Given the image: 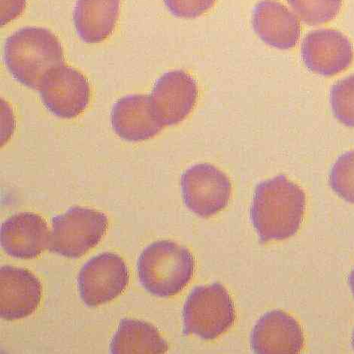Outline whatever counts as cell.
<instances>
[{
	"label": "cell",
	"instance_id": "7402d4cb",
	"mask_svg": "<svg viewBox=\"0 0 354 354\" xmlns=\"http://www.w3.org/2000/svg\"><path fill=\"white\" fill-rule=\"evenodd\" d=\"M28 0H1V26L19 18Z\"/></svg>",
	"mask_w": 354,
	"mask_h": 354
},
{
	"label": "cell",
	"instance_id": "8992f818",
	"mask_svg": "<svg viewBox=\"0 0 354 354\" xmlns=\"http://www.w3.org/2000/svg\"><path fill=\"white\" fill-rule=\"evenodd\" d=\"M181 189L187 208L208 218L225 209L232 193L227 176L209 163L197 164L181 176Z\"/></svg>",
	"mask_w": 354,
	"mask_h": 354
},
{
	"label": "cell",
	"instance_id": "277c9868",
	"mask_svg": "<svg viewBox=\"0 0 354 354\" xmlns=\"http://www.w3.org/2000/svg\"><path fill=\"white\" fill-rule=\"evenodd\" d=\"M184 333L213 340L234 324V304L220 283L195 288L183 308Z\"/></svg>",
	"mask_w": 354,
	"mask_h": 354
},
{
	"label": "cell",
	"instance_id": "4fadbf2b",
	"mask_svg": "<svg viewBox=\"0 0 354 354\" xmlns=\"http://www.w3.org/2000/svg\"><path fill=\"white\" fill-rule=\"evenodd\" d=\"M111 126L116 134L129 142L149 140L164 127L151 97L129 95L118 100L111 110Z\"/></svg>",
	"mask_w": 354,
	"mask_h": 354
},
{
	"label": "cell",
	"instance_id": "9a60e30c",
	"mask_svg": "<svg viewBox=\"0 0 354 354\" xmlns=\"http://www.w3.org/2000/svg\"><path fill=\"white\" fill-rule=\"evenodd\" d=\"M253 28L267 45L281 50L295 47L300 37L297 15L276 0H262L253 11Z\"/></svg>",
	"mask_w": 354,
	"mask_h": 354
},
{
	"label": "cell",
	"instance_id": "52a82bcc",
	"mask_svg": "<svg viewBox=\"0 0 354 354\" xmlns=\"http://www.w3.org/2000/svg\"><path fill=\"white\" fill-rule=\"evenodd\" d=\"M38 91L43 104L60 118L79 116L89 105L88 80L79 71L65 64L50 71Z\"/></svg>",
	"mask_w": 354,
	"mask_h": 354
},
{
	"label": "cell",
	"instance_id": "8fae6325",
	"mask_svg": "<svg viewBox=\"0 0 354 354\" xmlns=\"http://www.w3.org/2000/svg\"><path fill=\"white\" fill-rule=\"evenodd\" d=\"M41 298V284L28 270L11 266L0 269V315L16 321L31 315Z\"/></svg>",
	"mask_w": 354,
	"mask_h": 354
},
{
	"label": "cell",
	"instance_id": "6da1fadb",
	"mask_svg": "<svg viewBox=\"0 0 354 354\" xmlns=\"http://www.w3.org/2000/svg\"><path fill=\"white\" fill-rule=\"evenodd\" d=\"M306 204L304 189L283 175L259 184L250 215L262 243L295 236L304 218Z\"/></svg>",
	"mask_w": 354,
	"mask_h": 354
},
{
	"label": "cell",
	"instance_id": "7c38bea8",
	"mask_svg": "<svg viewBox=\"0 0 354 354\" xmlns=\"http://www.w3.org/2000/svg\"><path fill=\"white\" fill-rule=\"evenodd\" d=\"M304 343V331L297 319L281 310L262 316L250 340L253 351L261 354L299 353Z\"/></svg>",
	"mask_w": 354,
	"mask_h": 354
},
{
	"label": "cell",
	"instance_id": "ba28073f",
	"mask_svg": "<svg viewBox=\"0 0 354 354\" xmlns=\"http://www.w3.org/2000/svg\"><path fill=\"white\" fill-rule=\"evenodd\" d=\"M128 268L122 257L103 253L86 263L77 277V288L82 301L97 307L113 300L126 290Z\"/></svg>",
	"mask_w": 354,
	"mask_h": 354
},
{
	"label": "cell",
	"instance_id": "2e32d148",
	"mask_svg": "<svg viewBox=\"0 0 354 354\" xmlns=\"http://www.w3.org/2000/svg\"><path fill=\"white\" fill-rule=\"evenodd\" d=\"M122 0H77L73 13L75 28L89 44L107 39L113 33Z\"/></svg>",
	"mask_w": 354,
	"mask_h": 354
},
{
	"label": "cell",
	"instance_id": "30bf717a",
	"mask_svg": "<svg viewBox=\"0 0 354 354\" xmlns=\"http://www.w3.org/2000/svg\"><path fill=\"white\" fill-rule=\"evenodd\" d=\"M150 97L163 124L176 125L183 122L194 108L197 84L194 77L183 71H170L155 83Z\"/></svg>",
	"mask_w": 354,
	"mask_h": 354
},
{
	"label": "cell",
	"instance_id": "ffe728a7",
	"mask_svg": "<svg viewBox=\"0 0 354 354\" xmlns=\"http://www.w3.org/2000/svg\"><path fill=\"white\" fill-rule=\"evenodd\" d=\"M330 185L343 200L354 203V150L336 160L330 172Z\"/></svg>",
	"mask_w": 354,
	"mask_h": 354
},
{
	"label": "cell",
	"instance_id": "ac0fdd59",
	"mask_svg": "<svg viewBox=\"0 0 354 354\" xmlns=\"http://www.w3.org/2000/svg\"><path fill=\"white\" fill-rule=\"evenodd\" d=\"M301 21L317 26L331 21L341 10L342 0H287Z\"/></svg>",
	"mask_w": 354,
	"mask_h": 354
},
{
	"label": "cell",
	"instance_id": "e0dca14e",
	"mask_svg": "<svg viewBox=\"0 0 354 354\" xmlns=\"http://www.w3.org/2000/svg\"><path fill=\"white\" fill-rule=\"evenodd\" d=\"M168 349L156 327L134 319H122L110 343L114 354L165 353Z\"/></svg>",
	"mask_w": 354,
	"mask_h": 354
},
{
	"label": "cell",
	"instance_id": "603a6c76",
	"mask_svg": "<svg viewBox=\"0 0 354 354\" xmlns=\"http://www.w3.org/2000/svg\"><path fill=\"white\" fill-rule=\"evenodd\" d=\"M348 283L350 285L351 290L352 291L353 295L354 297V267L351 272L349 277H348Z\"/></svg>",
	"mask_w": 354,
	"mask_h": 354
},
{
	"label": "cell",
	"instance_id": "9c48e42d",
	"mask_svg": "<svg viewBox=\"0 0 354 354\" xmlns=\"http://www.w3.org/2000/svg\"><path fill=\"white\" fill-rule=\"evenodd\" d=\"M301 55L310 71L330 77L350 66L353 50L351 41L341 32L322 29L308 34L302 41Z\"/></svg>",
	"mask_w": 354,
	"mask_h": 354
},
{
	"label": "cell",
	"instance_id": "44dd1931",
	"mask_svg": "<svg viewBox=\"0 0 354 354\" xmlns=\"http://www.w3.org/2000/svg\"><path fill=\"white\" fill-rule=\"evenodd\" d=\"M163 2L177 18L192 19L210 10L216 0H163Z\"/></svg>",
	"mask_w": 354,
	"mask_h": 354
},
{
	"label": "cell",
	"instance_id": "5b68a950",
	"mask_svg": "<svg viewBox=\"0 0 354 354\" xmlns=\"http://www.w3.org/2000/svg\"><path fill=\"white\" fill-rule=\"evenodd\" d=\"M109 225L107 216L97 210L75 206L53 219L50 252L80 258L96 247Z\"/></svg>",
	"mask_w": 354,
	"mask_h": 354
},
{
	"label": "cell",
	"instance_id": "d6986e66",
	"mask_svg": "<svg viewBox=\"0 0 354 354\" xmlns=\"http://www.w3.org/2000/svg\"><path fill=\"white\" fill-rule=\"evenodd\" d=\"M330 102L335 117L344 125L354 127V75L333 86Z\"/></svg>",
	"mask_w": 354,
	"mask_h": 354
},
{
	"label": "cell",
	"instance_id": "3957f363",
	"mask_svg": "<svg viewBox=\"0 0 354 354\" xmlns=\"http://www.w3.org/2000/svg\"><path fill=\"white\" fill-rule=\"evenodd\" d=\"M194 257L189 250L174 241H155L138 259L137 273L142 287L159 297H174L193 278Z\"/></svg>",
	"mask_w": 354,
	"mask_h": 354
},
{
	"label": "cell",
	"instance_id": "cb8c5ba5",
	"mask_svg": "<svg viewBox=\"0 0 354 354\" xmlns=\"http://www.w3.org/2000/svg\"><path fill=\"white\" fill-rule=\"evenodd\" d=\"M352 345H353V348L354 349V331H353V336H352Z\"/></svg>",
	"mask_w": 354,
	"mask_h": 354
},
{
	"label": "cell",
	"instance_id": "5bb4252c",
	"mask_svg": "<svg viewBox=\"0 0 354 354\" xmlns=\"http://www.w3.org/2000/svg\"><path fill=\"white\" fill-rule=\"evenodd\" d=\"M48 224L40 215L21 212L8 218L1 228V245L11 257L29 260L49 248Z\"/></svg>",
	"mask_w": 354,
	"mask_h": 354
},
{
	"label": "cell",
	"instance_id": "7a4b0ae2",
	"mask_svg": "<svg viewBox=\"0 0 354 354\" xmlns=\"http://www.w3.org/2000/svg\"><path fill=\"white\" fill-rule=\"evenodd\" d=\"M5 64L15 79L27 87L38 90L45 76L65 64L62 43L46 28L27 27L8 37Z\"/></svg>",
	"mask_w": 354,
	"mask_h": 354
}]
</instances>
